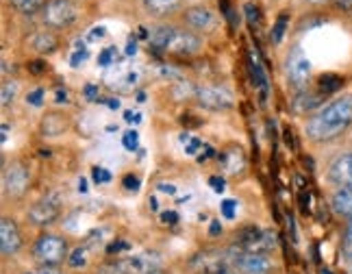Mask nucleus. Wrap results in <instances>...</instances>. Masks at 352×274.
Returning <instances> with one entry per match:
<instances>
[{
    "label": "nucleus",
    "instance_id": "1",
    "mask_svg": "<svg viewBox=\"0 0 352 274\" xmlns=\"http://www.w3.org/2000/svg\"><path fill=\"white\" fill-rule=\"evenodd\" d=\"M352 125V94L335 98L307 122V135L314 142H329Z\"/></svg>",
    "mask_w": 352,
    "mask_h": 274
},
{
    "label": "nucleus",
    "instance_id": "2",
    "mask_svg": "<svg viewBox=\"0 0 352 274\" xmlns=\"http://www.w3.org/2000/svg\"><path fill=\"white\" fill-rule=\"evenodd\" d=\"M35 257L44 268H57L63 264V259H67V244L63 238L52 235V233L39 235L35 242Z\"/></svg>",
    "mask_w": 352,
    "mask_h": 274
},
{
    "label": "nucleus",
    "instance_id": "3",
    "mask_svg": "<svg viewBox=\"0 0 352 274\" xmlns=\"http://www.w3.org/2000/svg\"><path fill=\"white\" fill-rule=\"evenodd\" d=\"M78 18V9L72 0H48L44 7V22L52 29H67Z\"/></svg>",
    "mask_w": 352,
    "mask_h": 274
},
{
    "label": "nucleus",
    "instance_id": "4",
    "mask_svg": "<svg viewBox=\"0 0 352 274\" xmlns=\"http://www.w3.org/2000/svg\"><path fill=\"white\" fill-rule=\"evenodd\" d=\"M285 74H287V81L296 89H302L309 83V78H311V61L307 59V54L302 52V48L296 46L287 54Z\"/></svg>",
    "mask_w": 352,
    "mask_h": 274
},
{
    "label": "nucleus",
    "instance_id": "5",
    "mask_svg": "<svg viewBox=\"0 0 352 274\" xmlns=\"http://www.w3.org/2000/svg\"><path fill=\"white\" fill-rule=\"evenodd\" d=\"M31 183V170L24 166L22 161H13L11 166L5 170L3 176V187H5V194L11 198H20L26 194Z\"/></svg>",
    "mask_w": 352,
    "mask_h": 274
},
{
    "label": "nucleus",
    "instance_id": "6",
    "mask_svg": "<svg viewBox=\"0 0 352 274\" xmlns=\"http://www.w3.org/2000/svg\"><path fill=\"white\" fill-rule=\"evenodd\" d=\"M196 98L202 107L211 109V112H228V109H233L235 105L231 92H226L224 87H213V85H200L196 89Z\"/></svg>",
    "mask_w": 352,
    "mask_h": 274
},
{
    "label": "nucleus",
    "instance_id": "7",
    "mask_svg": "<svg viewBox=\"0 0 352 274\" xmlns=\"http://www.w3.org/2000/svg\"><path fill=\"white\" fill-rule=\"evenodd\" d=\"M61 213V200L57 194H48L44 198H39L33 207L29 209V220L35 226H48L59 218Z\"/></svg>",
    "mask_w": 352,
    "mask_h": 274
},
{
    "label": "nucleus",
    "instance_id": "8",
    "mask_svg": "<svg viewBox=\"0 0 352 274\" xmlns=\"http://www.w3.org/2000/svg\"><path fill=\"white\" fill-rule=\"evenodd\" d=\"M159 266H161L159 257L142 253V255H131V257L120 259L116 264V270L120 274H155Z\"/></svg>",
    "mask_w": 352,
    "mask_h": 274
},
{
    "label": "nucleus",
    "instance_id": "9",
    "mask_svg": "<svg viewBox=\"0 0 352 274\" xmlns=\"http://www.w3.org/2000/svg\"><path fill=\"white\" fill-rule=\"evenodd\" d=\"M241 251L243 253H267L276 246V235L272 231H261V229H248L241 233Z\"/></svg>",
    "mask_w": 352,
    "mask_h": 274
},
{
    "label": "nucleus",
    "instance_id": "10",
    "mask_svg": "<svg viewBox=\"0 0 352 274\" xmlns=\"http://www.w3.org/2000/svg\"><path fill=\"white\" fill-rule=\"evenodd\" d=\"M231 253H202L192 259V268L200 274H215V272H228V266L233 264Z\"/></svg>",
    "mask_w": 352,
    "mask_h": 274
},
{
    "label": "nucleus",
    "instance_id": "11",
    "mask_svg": "<svg viewBox=\"0 0 352 274\" xmlns=\"http://www.w3.org/2000/svg\"><path fill=\"white\" fill-rule=\"evenodd\" d=\"M198 50H200V37L198 35L174 29L164 52L179 54V57H192V54H196Z\"/></svg>",
    "mask_w": 352,
    "mask_h": 274
},
{
    "label": "nucleus",
    "instance_id": "12",
    "mask_svg": "<svg viewBox=\"0 0 352 274\" xmlns=\"http://www.w3.org/2000/svg\"><path fill=\"white\" fill-rule=\"evenodd\" d=\"M233 266L246 274H265L272 268V262L265 257V253H237L233 257Z\"/></svg>",
    "mask_w": 352,
    "mask_h": 274
},
{
    "label": "nucleus",
    "instance_id": "13",
    "mask_svg": "<svg viewBox=\"0 0 352 274\" xmlns=\"http://www.w3.org/2000/svg\"><path fill=\"white\" fill-rule=\"evenodd\" d=\"M22 246V235L18 224L11 220V218H3L0 220V251H3L5 257L16 255Z\"/></svg>",
    "mask_w": 352,
    "mask_h": 274
},
{
    "label": "nucleus",
    "instance_id": "14",
    "mask_svg": "<svg viewBox=\"0 0 352 274\" xmlns=\"http://www.w3.org/2000/svg\"><path fill=\"white\" fill-rule=\"evenodd\" d=\"M329 179L337 187H348V185H352V153H346L342 157H337L331 163Z\"/></svg>",
    "mask_w": 352,
    "mask_h": 274
},
{
    "label": "nucleus",
    "instance_id": "15",
    "mask_svg": "<svg viewBox=\"0 0 352 274\" xmlns=\"http://www.w3.org/2000/svg\"><path fill=\"white\" fill-rule=\"evenodd\" d=\"M185 22L196 31H209L215 22V18L207 7H192V9L185 11Z\"/></svg>",
    "mask_w": 352,
    "mask_h": 274
},
{
    "label": "nucleus",
    "instance_id": "16",
    "mask_svg": "<svg viewBox=\"0 0 352 274\" xmlns=\"http://www.w3.org/2000/svg\"><path fill=\"white\" fill-rule=\"evenodd\" d=\"M331 204H333V211H335L337 215L350 218V215H352V185L337 189Z\"/></svg>",
    "mask_w": 352,
    "mask_h": 274
},
{
    "label": "nucleus",
    "instance_id": "17",
    "mask_svg": "<svg viewBox=\"0 0 352 274\" xmlns=\"http://www.w3.org/2000/svg\"><path fill=\"white\" fill-rule=\"evenodd\" d=\"M181 3L183 0H142L144 9L151 13V16H157V18L168 16V13L176 11L181 7Z\"/></svg>",
    "mask_w": 352,
    "mask_h": 274
},
{
    "label": "nucleus",
    "instance_id": "18",
    "mask_svg": "<svg viewBox=\"0 0 352 274\" xmlns=\"http://www.w3.org/2000/svg\"><path fill=\"white\" fill-rule=\"evenodd\" d=\"M222 166L228 174H239L246 168V159H243V153L239 148H231L222 155Z\"/></svg>",
    "mask_w": 352,
    "mask_h": 274
},
{
    "label": "nucleus",
    "instance_id": "19",
    "mask_svg": "<svg viewBox=\"0 0 352 274\" xmlns=\"http://www.w3.org/2000/svg\"><path fill=\"white\" fill-rule=\"evenodd\" d=\"M322 105V96L320 94H311V92H300L296 96L294 101V109L298 114H305L311 112V109H318Z\"/></svg>",
    "mask_w": 352,
    "mask_h": 274
},
{
    "label": "nucleus",
    "instance_id": "20",
    "mask_svg": "<svg viewBox=\"0 0 352 274\" xmlns=\"http://www.w3.org/2000/svg\"><path fill=\"white\" fill-rule=\"evenodd\" d=\"M67 129V118L61 116V114H48L42 122V131L50 137L55 135H61L63 131Z\"/></svg>",
    "mask_w": 352,
    "mask_h": 274
},
{
    "label": "nucleus",
    "instance_id": "21",
    "mask_svg": "<svg viewBox=\"0 0 352 274\" xmlns=\"http://www.w3.org/2000/svg\"><path fill=\"white\" fill-rule=\"evenodd\" d=\"M57 46H59V42L52 33H37L33 39V48L37 52H52V50H57Z\"/></svg>",
    "mask_w": 352,
    "mask_h": 274
},
{
    "label": "nucleus",
    "instance_id": "22",
    "mask_svg": "<svg viewBox=\"0 0 352 274\" xmlns=\"http://www.w3.org/2000/svg\"><path fill=\"white\" fill-rule=\"evenodd\" d=\"M172 31H174L172 26H157L155 31H151V44H153V48L166 50V44H168Z\"/></svg>",
    "mask_w": 352,
    "mask_h": 274
},
{
    "label": "nucleus",
    "instance_id": "23",
    "mask_svg": "<svg viewBox=\"0 0 352 274\" xmlns=\"http://www.w3.org/2000/svg\"><path fill=\"white\" fill-rule=\"evenodd\" d=\"M11 5L16 7L20 13H24V16H33L35 11L44 9L48 3L46 0H11Z\"/></svg>",
    "mask_w": 352,
    "mask_h": 274
},
{
    "label": "nucleus",
    "instance_id": "24",
    "mask_svg": "<svg viewBox=\"0 0 352 274\" xmlns=\"http://www.w3.org/2000/svg\"><path fill=\"white\" fill-rule=\"evenodd\" d=\"M248 65H250V74L254 78V83L259 85L263 89V94L267 92V81H265V74H263V67L259 63V59H256V54L250 52V59H248Z\"/></svg>",
    "mask_w": 352,
    "mask_h": 274
},
{
    "label": "nucleus",
    "instance_id": "25",
    "mask_svg": "<svg viewBox=\"0 0 352 274\" xmlns=\"http://www.w3.org/2000/svg\"><path fill=\"white\" fill-rule=\"evenodd\" d=\"M318 83H320V92L322 94H333V92H337L344 85V78L337 76V74H322Z\"/></svg>",
    "mask_w": 352,
    "mask_h": 274
},
{
    "label": "nucleus",
    "instance_id": "26",
    "mask_svg": "<svg viewBox=\"0 0 352 274\" xmlns=\"http://www.w3.org/2000/svg\"><path fill=\"white\" fill-rule=\"evenodd\" d=\"M287 24H289V13L283 11L278 16V20L274 22V26H272V33H270V37H272L274 44L283 42V35H285V31H287Z\"/></svg>",
    "mask_w": 352,
    "mask_h": 274
},
{
    "label": "nucleus",
    "instance_id": "27",
    "mask_svg": "<svg viewBox=\"0 0 352 274\" xmlns=\"http://www.w3.org/2000/svg\"><path fill=\"white\" fill-rule=\"evenodd\" d=\"M89 264V259H87V249H74L72 251V255H70V259H67V266L70 268H74V270H78V268H85Z\"/></svg>",
    "mask_w": 352,
    "mask_h": 274
},
{
    "label": "nucleus",
    "instance_id": "28",
    "mask_svg": "<svg viewBox=\"0 0 352 274\" xmlns=\"http://www.w3.org/2000/svg\"><path fill=\"white\" fill-rule=\"evenodd\" d=\"M16 94H18V85L13 83V81H7L3 85V92H0V103H3V107H9L16 101Z\"/></svg>",
    "mask_w": 352,
    "mask_h": 274
},
{
    "label": "nucleus",
    "instance_id": "29",
    "mask_svg": "<svg viewBox=\"0 0 352 274\" xmlns=\"http://www.w3.org/2000/svg\"><path fill=\"white\" fill-rule=\"evenodd\" d=\"M181 142H183V146L187 148V153L189 155H196L200 148H205V144H202L198 137H192V135H187V133H183L181 135Z\"/></svg>",
    "mask_w": 352,
    "mask_h": 274
},
{
    "label": "nucleus",
    "instance_id": "30",
    "mask_svg": "<svg viewBox=\"0 0 352 274\" xmlns=\"http://www.w3.org/2000/svg\"><path fill=\"white\" fill-rule=\"evenodd\" d=\"M243 11H246V18H248V24H250V29H256L261 22V16H259V9H256L252 3H248L246 7H243Z\"/></svg>",
    "mask_w": 352,
    "mask_h": 274
},
{
    "label": "nucleus",
    "instance_id": "31",
    "mask_svg": "<svg viewBox=\"0 0 352 274\" xmlns=\"http://www.w3.org/2000/svg\"><path fill=\"white\" fill-rule=\"evenodd\" d=\"M122 144H124V148L126 150H138L140 148V135L135 133V131H129V133H124V140H122Z\"/></svg>",
    "mask_w": 352,
    "mask_h": 274
},
{
    "label": "nucleus",
    "instance_id": "32",
    "mask_svg": "<svg viewBox=\"0 0 352 274\" xmlns=\"http://www.w3.org/2000/svg\"><path fill=\"white\" fill-rule=\"evenodd\" d=\"M87 59V50H85V46L80 44V42H76V52L72 54V67H78V63H83Z\"/></svg>",
    "mask_w": 352,
    "mask_h": 274
},
{
    "label": "nucleus",
    "instance_id": "33",
    "mask_svg": "<svg viewBox=\"0 0 352 274\" xmlns=\"http://www.w3.org/2000/svg\"><path fill=\"white\" fill-rule=\"evenodd\" d=\"M26 103L33 105V107H42V103H44V89L29 92V94H26Z\"/></svg>",
    "mask_w": 352,
    "mask_h": 274
},
{
    "label": "nucleus",
    "instance_id": "34",
    "mask_svg": "<svg viewBox=\"0 0 352 274\" xmlns=\"http://www.w3.org/2000/svg\"><path fill=\"white\" fill-rule=\"evenodd\" d=\"M235 211H237V202L235 200H224L222 202V215L226 218V220H233Z\"/></svg>",
    "mask_w": 352,
    "mask_h": 274
},
{
    "label": "nucleus",
    "instance_id": "35",
    "mask_svg": "<svg viewBox=\"0 0 352 274\" xmlns=\"http://www.w3.org/2000/svg\"><path fill=\"white\" fill-rule=\"evenodd\" d=\"M94 174V181H96V183H109L111 181V172L109 170H104V168H94L91 170Z\"/></svg>",
    "mask_w": 352,
    "mask_h": 274
},
{
    "label": "nucleus",
    "instance_id": "36",
    "mask_svg": "<svg viewBox=\"0 0 352 274\" xmlns=\"http://www.w3.org/2000/svg\"><path fill=\"white\" fill-rule=\"evenodd\" d=\"M113 57H116V48L111 46V48H104L102 52H100V57H98V65H102V67H107L111 61H113Z\"/></svg>",
    "mask_w": 352,
    "mask_h": 274
},
{
    "label": "nucleus",
    "instance_id": "37",
    "mask_svg": "<svg viewBox=\"0 0 352 274\" xmlns=\"http://www.w3.org/2000/svg\"><path fill=\"white\" fill-rule=\"evenodd\" d=\"M220 7H222V11H224L226 20L231 22V24H235V22H237V18H235V11H233V7L228 5V0H220Z\"/></svg>",
    "mask_w": 352,
    "mask_h": 274
},
{
    "label": "nucleus",
    "instance_id": "38",
    "mask_svg": "<svg viewBox=\"0 0 352 274\" xmlns=\"http://www.w3.org/2000/svg\"><path fill=\"white\" fill-rule=\"evenodd\" d=\"M29 70H31L33 74L39 76V74H44V72L48 70V65H46L44 61H31V63H29Z\"/></svg>",
    "mask_w": 352,
    "mask_h": 274
},
{
    "label": "nucleus",
    "instance_id": "39",
    "mask_svg": "<svg viewBox=\"0 0 352 274\" xmlns=\"http://www.w3.org/2000/svg\"><path fill=\"white\" fill-rule=\"evenodd\" d=\"M124 187L129 189V191H138L140 189V179H138V176H126V179H124Z\"/></svg>",
    "mask_w": 352,
    "mask_h": 274
},
{
    "label": "nucleus",
    "instance_id": "40",
    "mask_svg": "<svg viewBox=\"0 0 352 274\" xmlns=\"http://www.w3.org/2000/svg\"><path fill=\"white\" fill-rule=\"evenodd\" d=\"M209 185L213 187V191H218V194H220V191H224V179H220V176H211Z\"/></svg>",
    "mask_w": 352,
    "mask_h": 274
},
{
    "label": "nucleus",
    "instance_id": "41",
    "mask_svg": "<svg viewBox=\"0 0 352 274\" xmlns=\"http://www.w3.org/2000/svg\"><path fill=\"white\" fill-rule=\"evenodd\" d=\"M161 220H164L166 224H176L179 222V215H176L174 211H166L164 215H161Z\"/></svg>",
    "mask_w": 352,
    "mask_h": 274
},
{
    "label": "nucleus",
    "instance_id": "42",
    "mask_svg": "<svg viewBox=\"0 0 352 274\" xmlns=\"http://www.w3.org/2000/svg\"><path fill=\"white\" fill-rule=\"evenodd\" d=\"M344 249H346V253L352 257V229H348V233H346V240H344Z\"/></svg>",
    "mask_w": 352,
    "mask_h": 274
},
{
    "label": "nucleus",
    "instance_id": "43",
    "mask_svg": "<svg viewBox=\"0 0 352 274\" xmlns=\"http://www.w3.org/2000/svg\"><path fill=\"white\" fill-rule=\"evenodd\" d=\"M96 94H98V87H96V85H87V87H85V98H87V101H94V98H96Z\"/></svg>",
    "mask_w": 352,
    "mask_h": 274
},
{
    "label": "nucleus",
    "instance_id": "44",
    "mask_svg": "<svg viewBox=\"0 0 352 274\" xmlns=\"http://www.w3.org/2000/svg\"><path fill=\"white\" fill-rule=\"evenodd\" d=\"M102 35H104V29H102V26H96V29H91V31H89L87 39H100Z\"/></svg>",
    "mask_w": 352,
    "mask_h": 274
},
{
    "label": "nucleus",
    "instance_id": "45",
    "mask_svg": "<svg viewBox=\"0 0 352 274\" xmlns=\"http://www.w3.org/2000/svg\"><path fill=\"white\" fill-rule=\"evenodd\" d=\"M159 189L164 191V194H170V196H172V194H176V187H174V185H170V183H159Z\"/></svg>",
    "mask_w": 352,
    "mask_h": 274
},
{
    "label": "nucleus",
    "instance_id": "46",
    "mask_svg": "<svg viewBox=\"0 0 352 274\" xmlns=\"http://www.w3.org/2000/svg\"><path fill=\"white\" fill-rule=\"evenodd\" d=\"M55 101H57V105H65V103H67V94H65L63 89H57Z\"/></svg>",
    "mask_w": 352,
    "mask_h": 274
},
{
    "label": "nucleus",
    "instance_id": "47",
    "mask_svg": "<svg viewBox=\"0 0 352 274\" xmlns=\"http://www.w3.org/2000/svg\"><path fill=\"white\" fill-rule=\"evenodd\" d=\"M209 231H211V235H218V233L222 231L220 222H218V220H213V222H211V229H209Z\"/></svg>",
    "mask_w": 352,
    "mask_h": 274
},
{
    "label": "nucleus",
    "instance_id": "48",
    "mask_svg": "<svg viewBox=\"0 0 352 274\" xmlns=\"http://www.w3.org/2000/svg\"><path fill=\"white\" fill-rule=\"evenodd\" d=\"M135 52H138V44H135V39H131L126 46V54H135Z\"/></svg>",
    "mask_w": 352,
    "mask_h": 274
},
{
    "label": "nucleus",
    "instance_id": "49",
    "mask_svg": "<svg viewBox=\"0 0 352 274\" xmlns=\"http://www.w3.org/2000/svg\"><path fill=\"white\" fill-rule=\"evenodd\" d=\"M126 246H129L126 242H120V244H113L109 251H111V253H116V251H122V249H126Z\"/></svg>",
    "mask_w": 352,
    "mask_h": 274
},
{
    "label": "nucleus",
    "instance_id": "50",
    "mask_svg": "<svg viewBox=\"0 0 352 274\" xmlns=\"http://www.w3.org/2000/svg\"><path fill=\"white\" fill-rule=\"evenodd\" d=\"M39 274H61L57 268H42V272H39Z\"/></svg>",
    "mask_w": 352,
    "mask_h": 274
},
{
    "label": "nucleus",
    "instance_id": "51",
    "mask_svg": "<svg viewBox=\"0 0 352 274\" xmlns=\"http://www.w3.org/2000/svg\"><path fill=\"white\" fill-rule=\"evenodd\" d=\"M340 3V7H344V9H352V0H337Z\"/></svg>",
    "mask_w": 352,
    "mask_h": 274
},
{
    "label": "nucleus",
    "instance_id": "52",
    "mask_svg": "<svg viewBox=\"0 0 352 274\" xmlns=\"http://www.w3.org/2000/svg\"><path fill=\"white\" fill-rule=\"evenodd\" d=\"M78 189H80V191H87V181H85V179H80V181H78Z\"/></svg>",
    "mask_w": 352,
    "mask_h": 274
},
{
    "label": "nucleus",
    "instance_id": "53",
    "mask_svg": "<svg viewBox=\"0 0 352 274\" xmlns=\"http://www.w3.org/2000/svg\"><path fill=\"white\" fill-rule=\"evenodd\" d=\"M311 5H324V3H331V0H307Z\"/></svg>",
    "mask_w": 352,
    "mask_h": 274
},
{
    "label": "nucleus",
    "instance_id": "54",
    "mask_svg": "<svg viewBox=\"0 0 352 274\" xmlns=\"http://www.w3.org/2000/svg\"><path fill=\"white\" fill-rule=\"evenodd\" d=\"M109 107H111V109H120V101H118V98H116V101L111 98V101H109Z\"/></svg>",
    "mask_w": 352,
    "mask_h": 274
},
{
    "label": "nucleus",
    "instance_id": "55",
    "mask_svg": "<svg viewBox=\"0 0 352 274\" xmlns=\"http://www.w3.org/2000/svg\"><path fill=\"white\" fill-rule=\"evenodd\" d=\"M7 135H9V127L3 125V142H7Z\"/></svg>",
    "mask_w": 352,
    "mask_h": 274
},
{
    "label": "nucleus",
    "instance_id": "56",
    "mask_svg": "<svg viewBox=\"0 0 352 274\" xmlns=\"http://www.w3.org/2000/svg\"><path fill=\"white\" fill-rule=\"evenodd\" d=\"M322 274H333L331 270H322Z\"/></svg>",
    "mask_w": 352,
    "mask_h": 274
},
{
    "label": "nucleus",
    "instance_id": "57",
    "mask_svg": "<svg viewBox=\"0 0 352 274\" xmlns=\"http://www.w3.org/2000/svg\"><path fill=\"white\" fill-rule=\"evenodd\" d=\"M348 220H350V226H348V229H352V215L348 218Z\"/></svg>",
    "mask_w": 352,
    "mask_h": 274
},
{
    "label": "nucleus",
    "instance_id": "58",
    "mask_svg": "<svg viewBox=\"0 0 352 274\" xmlns=\"http://www.w3.org/2000/svg\"><path fill=\"white\" fill-rule=\"evenodd\" d=\"M215 274H233V272H215Z\"/></svg>",
    "mask_w": 352,
    "mask_h": 274
}]
</instances>
